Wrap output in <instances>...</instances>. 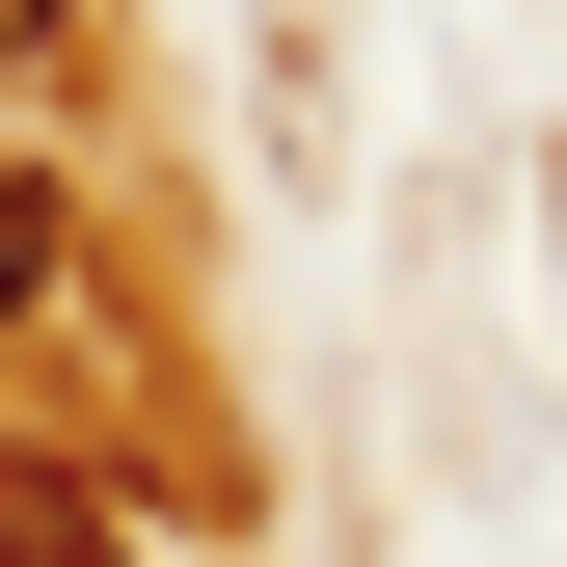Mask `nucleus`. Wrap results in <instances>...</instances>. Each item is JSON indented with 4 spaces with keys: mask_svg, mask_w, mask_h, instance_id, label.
<instances>
[{
    "mask_svg": "<svg viewBox=\"0 0 567 567\" xmlns=\"http://www.w3.org/2000/svg\"><path fill=\"white\" fill-rule=\"evenodd\" d=\"M0 567H109V540H82V486H28V460H0Z\"/></svg>",
    "mask_w": 567,
    "mask_h": 567,
    "instance_id": "f257e3e1",
    "label": "nucleus"
},
{
    "mask_svg": "<svg viewBox=\"0 0 567 567\" xmlns=\"http://www.w3.org/2000/svg\"><path fill=\"white\" fill-rule=\"evenodd\" d=\"M54 298V163H0V324Z\"/></svg>",
    "mask_w": 567,
    "mask_h": 567,
    "instance_id": "f03ea898",
    "label": "nucleus"
},
{
    "mask_svg": "<svg viewBox=\"0 0 567 567\" xmlns=\"http://www.w3.org/2000/svg\"><path fill=\"white\" fill-rule=\"evenodd\" d=\"M54 28H82V0H0V82H28V54H54Z\"/></svg>",
    "mask_w": 567,
    "mask_h": 567,
    "instance_id": "7ed1b4c3",
    "label": "nucleus"
}]
</instances>
